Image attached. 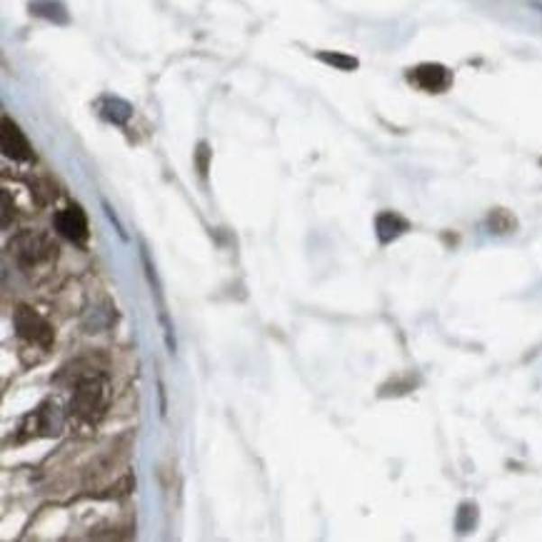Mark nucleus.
I'll list each match as a JSON object with an SVG mask.
<instances>
[{"label": "nucleus", "mask_w": 542, "mask_h": 542, "mask_svg": "<svg viewBox=\"0 0 542 542\" xmlns=\"http://www.w3.org/2000/svg\"><path fill=\"white\" fill-rule=\"evenodd\" d=\"M108 408V385L100 378H83L73 390L70 412L80 423H98Z\"/></svg>", "instance_id": "f03ea898"}, {"label": "nucleus", "mask_w": 542, "mask_h": 542, "mask_svg": "<svg viewBox=\"0 0 542 542\" xmlns=\"http://www.w3.org/2000/svg\"><path fill=\"white\" fill-rule=\"evenodd\" d=\"M41 3L45 5V11L43 8H38V11H33L35 15H45V18H51V21H58V23L68 21L63 3H58V0H41Z\"/></svg>", "instance_id": "9d476101"}, {"label": "nucleus", "mask_w": 542, "mask_h": 542, "mask_svg": "<svg viewBox=\"0 0 542 542\" xmlns=\"http://www.w3.org/2000/svg\"><path fill=\"white\" fill-rule=\"evenodd\" d=\"M408 228H410V223L398 216V213H380L375 217V233H378V240L382 245L400 238L402 233H408Z\"/></svg>", "instance_id": "0eeeda50"}, {"label": "nucleus", "mask_w": 542, "mask_h": 542, "mask_svg": "<svg viewBox=\"0 0 542 542\" xmlns=\"http://www.w3.org/2000/svg\"><path fill=\"white\" fill-rule=\"evenodd\" d=\"M55 228H58V233H60L63 238L76 243V245H86L87 235H90V230H87V217L80 206L63 207V210L55 216Z\"/></svg>", "instance_id": "39448f33"}, {"label": "nucleus", "mask_w": 542, "mask_h": 542, "mask_svg": "<svg viewBox=\"0 0 542 542\" xmlns=\"http://www.w3.org/2000/svg\"><path fill=\"white\" fill-rule=\"evenodd\" d=\"M475 525V505H463L457 512V530L467 532Z\"/></svg>", "instance_id": "9b49d317"}, {"label": "nucleus", "mask_w": 542, "mask_h": 542, "mask_svg": "<svg viewBox=\"0 0 542 542\" xmlns=\"http://www.w3.org/2000/svg\"><path fill=\"white\" fill-rule=\"evenodd\" d=\"M410 83H415L418 87H423L427 93H443L450 87L453 83V76H450V70L445 66H437V63H425V66L412 68L410 73Z\"/></svg>", "instance_id": "423d86ee"}, {"label": "nucleus", "mask_w": 542, "mask_h": 542, "mask_svg": "<svg viewBox=\"0 0 542 542\" xmlns=\"http://www.w3.org/2000/svg\"><path fill=\"white\" fill-rule=\"evenodd\" d=\"M13 261L18 262L25 271H33L38 265L51 262L58 255V245L51 235H45L41 230H23L11 240Z\"/></svg>", "instance_id": "f257e3e1"}, {"label": "nucleus", "mask_w": 542, "mask_h": 542, "mask_svg": "<svg viewBox=\"0 0 542 542\" xmlns=\"http://www.w3.org/2000/svg\"><path fill=\"white\" fill-rule=\"evenodd\" d=\"M317 58H320L323 63H327V66L340 68V70H355V68H358V60H355V58L343 53H317Z\"/></svg>", "instance_id": "1a4fd4ad"}, {"label": "nucleus", "mask_w": 542, "mask_h": 542, "mask_svg": "<svg viewBox=\"0 0 542 542\" xmlns=\"http://www.w3.org/2000/svg\"><path fill=\"white\" fill-rule=\"evenodd\" d=\"M0 148H3V155L11 158V161H18V163H31L35 158L31 142L25 138V133L13 123L8 115H3V123H0Z\"/></svg>", "instance_id": "20e7f679"}, {"label": "nucleus", "mask_w": 542, "mask_h": 542, "mask_svg": "<svg viewBox=\"0 0 542 542\" xmlns=\"http://www.w3.org/2000/svg\"><path fill=\"white\" fill-rule=\"evenodd\" d=\"M11 213H15V206L11 207V193L3 190V228L11 225Z\"/></svg>", "instance_id": "f8f14e48"}, {"label": "nucleus", "mask_w": 542, "mask_h": 542, "mask_svg": "<svg viewBox=\"0 0 542 542\" xmlns=\"http://www.w3.org/2000/svg\"><path fill=\"white\" fill-rule=\"evenodd\" d=\"M13 326H15V333H18L25 343L41 347V350H51V347H53L55 343L53 326L45 320L43 315L35 313L33 308L21 305V308L13 313Z\"/></svg>", "instance_id": "7ed1b4c3"}, {"label": "nucleus", "mask_w": 542, "mask_h": 542, "mask_svg": "<svg viewBox=\"0 0 542 542\" xmlns=\"http://www.w3.org/2000/svg\"><path fill=\"white\" fill-rule=\"evenodd\" d=\"M103 115L108 120H113V123H125V120L133 115V108L125 100L108 98L106 100V106H103Z\"/></svg>", "instance_id": "6e6552de"}]
</instances>
